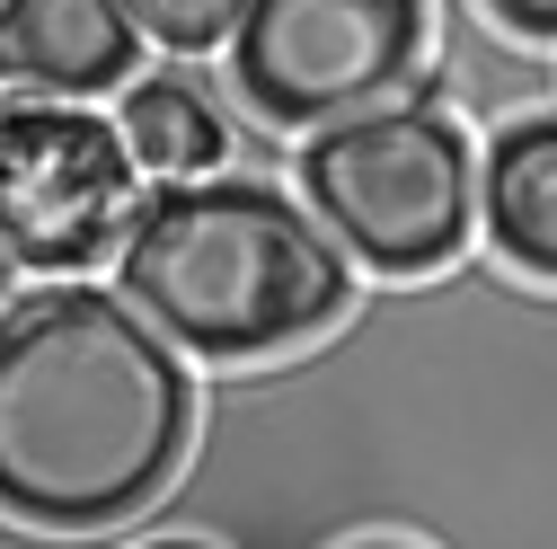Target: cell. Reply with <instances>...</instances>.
I'll return each instance as SVG.
<instances>
[{
  "label": "cell",
  "mask_w": 557,
  "mask_h": 549,
  "mask_svg": "<svg viewBox=\"0 0 557 549\" xmlns=\"http://www.w3.org/2000/svg\"><path fill=\"white\" fill-rule=\"evenodd\" d=\"M133 143L124 124L45 89L0 98V240L36 274L98 266L133 222Z\"/></svg>",
  "instance_id": "obj_5"
},
{
  "label": "cell",
  "mask_w": 557,
  "mask_h": 549,
  "mask_svg": "<svg viewBox=\"0 0 557 549\" xmlns=\"http://www.w3.org/2000/svg\"><path fill=\"white\" fill-rule=\"evenodd\" d=\"M496 36H522V45H557V0H478Z\"/></svg>",
  "instance_id": "obj_10"
},
{
  "label": "cell",
  "mask_w": 557,
  "mask_h": 549,
  "mask_svg": "<svg viewBox=\"0 0 557 549\" xmlns=\"http://www.w3.org/2000/svg\"><path fill=\"white\" fill-rule=\"evenodd\" d=\"M425 0H248L231 27V89L284 133L389 107L425 62Z\"/></svg>",
  "instance_id": "obj_4"
},
{
  "label": "cell",
  "mask_w": 557,
  "mask_h": 549,
  "mask_svg": "<svg viewBox=\"0 0 557 549\" xmlns=\"http://www.w3.org/2000/svg\"><path fill=\"white\" fill-rule=\"evenodd\" d=\"M143 45L124 0H0V89L98 98L133 81Z\"/></svg>",
  "instance_id": "obj_6"
},
{
  "label": "cell",
  "mask_w": 557,
  "mask_h": 549,
  "mask_svg": "<svg viewBox=\"0 0 557 549\" xmlns=\"http://www.w3.org/2000/svg\"><path fill=\"white\" fill-rule=\"evenodd\" d=\"M115 284L151 328H169L186 355L257 364L319 337L345 293L355 257L345 240L265 178H160V195L133 204L115 240Z\"/></svg>",
  "instance_id": "obj_2"
},
{
  "label": "cell",
  "mask_w": 557,
  "mask_h": 549,
  "mask_svg": "<svg viewBox=\"0 0 557 549\" xmlns=\"http://www.w3.org/2000/svg\"><path fill=\"white\" fill-rule=\"evenodd\" d=\"M124 10H133V27H143L160 53L195 62V53L231 45V27H239V10H248V0H124Z\"/></svg>",
  "instance_id": "obj_9"
},
{
  "label": "cell",
  "mask_w": 557,
  "mask_h": 549,
  "mask_svg": "<svg viewBox=\"0 0 557 549\" xmlns=\"http://www.w3.org/2000/svg\"><path fill=\"white\" fill-rule=\"evenodd\" d=\"M10 266H18V257H10V240H0V302H10Z\"/></svg>",
  "instance_id": "obj_11"
},
{
  "label": "cell",
  "mask_w": 557,
  "mask_h": 549,
  "mask_svg": "<svg viewBox=\"0 0 557 549\" xmlns=\"http://www.w3.org/2000/svg\"><path fill=\"white\" fill-rule=\"evenodd\" d=\"M310 213L372 274H434L469 248L478 160L443 107H363L319 124L293 160Z\"/></svg>",
  "instance_id": "obj_3"
},
{
  "label": "cell",
  "mask_w": 557,
  "mask_h": 549,
  "mask_svg": "<svg viewBox=\"0 0 557 549\" xmlns=\"http://www.w3.org/2000/svg\"><path fill=\"white\" fill-rule=\"evenodd\" d=\"M478 222L505 266L557 284V107L513 115L478 160Z\"/></svg>",
  "instance_id": "obj_7"
},
{
  "label": "cell",
  "mask_w": 557,
  "mask_h": 549,
  "mask_svg": "<svg viewBox=\"0 0 557 549\" xmlns=\"http://www.w3.org/2000/svg\"><path fill=\"white\" fill-rule=\"evenodd\" d=\"M186 346L98 284L0 302V514L36 532H115L186 461Z\"/></svg>",
  "instance_id": "obj_1"
},
{
  "label": "cell",
  "mask_w": 557,
  "mask_h": 549,
  "mask_svg": "<svg viewBox=\"0 0 557 549\" xmlns=\"http://www.w3.org/2000/svg\"><path fill=\"white\" fill-rule=\"evenodd\" d=\"M115 124H124L133 160H143L151 178H203V169L231 160V124L213 115V98H203L186 72H143V81H124Z\"/></svg>",
  "instance_id": "obj_8"
}]
</instances>
